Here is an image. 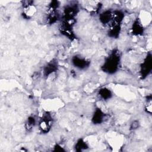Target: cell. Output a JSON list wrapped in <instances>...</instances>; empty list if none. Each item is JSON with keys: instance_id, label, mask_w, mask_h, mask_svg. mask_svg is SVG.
<instances>
[{"instance_id": "e0dca14e", "label": "cell", "mask_w": 152, "mask_h": 152, "mask_svg": "<svg viewBox=\"0 0 152 152\" xmlns=\"http://www.w3.org/2000/svg\"><path fill=\"white\" fill-rule=\"evenodd\" d=\"M53 151H65V150L64 149L63 147H62L59 144H56L53 147Z\"/></svg>"}, {"instance_id": "277c9868", "label": "cell", "mask_w": 152, "mask_h": 152, "mask_svg": "<svg viewBox=\"0 0 152 152\" xmlns=\"http://www.w3.org/2000/svg\"><path fill=\"white\" fill-rule=\"evenodd\" d=\"M78 8L76 4L67 5L64 10V20L71 24H72L75 17L78 13Z\"/></svg>"}, {"instance_id": "ba28073f", "label": "cell", "mask_w": 152, "mask_h": 152, "mask_svg": "<svg viewBox=\"0 0 152 152\" xmlns=\"http://www.w3.org/2000/svg\"><path fill=\"white\" fill-rule=\"evenodd\" d=\"M104 118L105 113L100 108H97L93 115L91 121L95 125L100 124L104 121Z\"/></svg>"}, {"instance_id": "8992f818", "label": "cell", "mask_w": 152, "mask_h": 152, "mask_svg": "<svg viewBox=\"0 0 152 152\" xmlns=\"http://www.w3.org/2000/svg\"><path fill=\"white\" fill-rule=\"evenodd\" d=\"M71 62L72 65L78 69H84L88 68L90 65V62L85 58L75 55L72 58Z\"/></svg>"}, {"instance_id": "8fae6325", "label": "cell", "mask_w": 152, "mask_h": 152, "mask_svg": "<svg viewBox=\"0 0 152 152\" xmlns=\"http://www.w3.org/2000/svg\"><path fill=\"white\" fill-rule=\"evenodd\" d=\"M98 94L100 97V98L104 100L110 99L112 96V93L111 91L106 87L100 88L98 91Z\"/></svg>"}, {"instance_id": "2e32d148", "label": "cell", "mask_w": 152, "mask_h": 152, "mask_svg": "<svg viewBox=\"0 0 152 152\" xmlns=\"http://www.w3.org/2000/svg\"><path fill=\"white\" fill-rule=\"evenodd\" d=\"M139 126V122L138 121H133L131 124V126H130V129H135L137 128H138Z\"/></svg>"}, {"instance_id": "9a60e30c", "label": "cell", "mask_w": 152, "mask_h": 152, "mask_svg": "<svg viewBox=\"0 0 152 152\" xmlns=\"http://www.w3.org/2000/svg\"><path fill=\"white\" fill-rule=\"evenodd\" d=\"M60 2L58 1H52L50 2L48 7V10H52V11H56L59 7Z\"/></svg>"}, {"instance_id": "6da1fadb", "label": "cell", "mask_w": 152, "mask_h": 152, "mask_svg": "<svg viewBox=\"0 0 152 152\" xmlns=\"http://www.w3.org/2000/svg\"><path fill=\"white\" fill-rule=\"evenodd\" d=\"M120 61L121 55L119 52L118 50H113L105 58L101 68L103 72L109 74H115L119 69Z\"/></svg>"}, {"instance_id": "5bb4252c", "label": "cell", "mask_w": 152, "mask_h": 152, "mask_svg": "<svg viewBox=\"0 0 152 152\" xmlns=\"http://www.w3.org/2000/svg\"><path fill=\"white\" fill-rule=\"evenodd\" d=\"M145 110L148 114H150V115L151 114L152 110H151V94L147 97L146 103L145 105Z\"/></svg>"}, {"instance_id": "9c48e42d", "label": "cell", "mask_w": 152, "mask_h": 152, "mask_svg": "<svg viewBox=\"0 0 152 152\" xmlns=\"http://www.w3.org/2000/svg\"><path fill=\"white\" fill-rule=\"evenodd\" d=\"M113 12L110 10H106L99 15V20L103 24H107L111 22Z\"/></svg>"}, {"instance_id": "5b68a950", "label": "cell", "mask_w": 152, "mask_h": 152, "mask_svg": "<svg viewBox=\"0 0 152 152\" xmlns=\"http://www.w3.org/2000/svg\"><path fill=\"white\" fill-rule=\"evenodd\" d=\"M60 30L61 33L65 36L67 37L68 39L71 40L75 39V34L72 31V24L63 20L61 25Z\"/></svg>"}, {"instance_id": "7a4b0ae2", "label": "cell", "mask_w": 152, "mask_h": 152, "mask_svg": "<svg viewBox=\"0 0 152 152\" xmlns=\"http://www.w3.org/2000/svg\"><path fill=\"white\" fill-rule=\"evenodd\" d=\"M52 124L53 118L51 114L48 112H45L39 122V128L40 131L43 134L48 133L52 126Z\"/></svg>"}, {"instance_id": "3957f363", "label": "cell", "mask_w": 152, "mask_h": 152, "mask_svg": "<svg viewBox=\"0 0 152 152\" xmlns=\"http://www.w3.org/2000/svg\"><path fill=\"white\" fill-rule=\"evenodd\" d=\"M152 69V56L148 53L140 66V74L142 79L145 78Z\"/></svg>"}, {"instance_id": "52a82bcc", "label": "cell", "mask_w": 152, "mask_h": 152, "mask_svg": "<svg viewBox=\"0 0 152 152\" xmlns=\"http://www.w3.org/2000/svg\"><path fill=\"white\" fill-rule=\"evenodd\" d=\"M58 62L56 60L53 59L49 62L43 68V75L46 78L48 77L58 70Z\"/></svg>"}, {"instance_id": "7c38bea8", "label": "cell", "mask_w": 152, "mask_h": 152, "mask_svg": "<svg viewBox=\"0 0 152 152\" xmlns=\"http://www.w3.org/2000/svg\"><path fill=\"white\" fill-rule=\"evenodd\" d=\"M36 123V122L35 118L33 116H30L27 118V119L25 123L26 129L28 132L31 131L33 129V128L34 127Z\"/></svg>"}, {"instance_id": "30bf717a", "label": "cell", "mask_w": 152, "mask_h": 152, "mask_svg": "<svg viewBox=\"0 0 152 152\" xmlns=\"http://www.w3.org/2000/svg\"><path fill=\"white\" fill-rule=\"evenodd\" d=\"M132 31L133 34L136 36L141 35L143 34V32H144L143 27L138 20H136L132 24Z\"/></svg>"}, {"instance_id": "4fadbf2b", "label": "cell", "mask_w": 152, "mask_h": 152, "mask_svg": "<svg viewBox=\"0 0 152 152\" xmlns=\"http://www.w3.org/2000/svg\"><path fill=\"white\" fill-rule=\"evenodd\" d=\"M88 145L84 141V140L82 138L78 140V141H77V142L75 145V150L77 151H82L85 150L87 148H88Z\"/></svg>"}]
</instances>
